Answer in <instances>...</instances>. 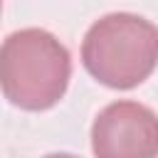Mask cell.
<instances>
[{
    "label": "cell",
    "mask_w": 158,
    "mask_h": 158,
    "mask_svg": "<svg viewBox=\"0 0 158 158\" xmlns=\"http://www.w3.org/2000/svg\"><path fill=\"white\" fill-rule=\"evenodd\" d=\"M72 57L47 30L25 27L5 37L0 49V79L5 99L25 111L52 109L67 91Z\"/></svg>",
    "instance_id": "cell-1"
},
{
    "label": "cell",
    "mask_w": 158,
    "mask_h": 158,
    "mask_svg": "<svg viewBox=\"0 0 158 158\" xmlns=\"http://www.w3.org/2000/svg\"><path fill=\"white\" fill-rule=\"evenodd\" d=\"M81 62L104 86L133 89L158 64V27L133 12L104 15L84 35Z\"/></svg>",
    "instance_id": "cell-2"
},
{
    "label": "cell",
    "mask_w": 158,
    "mask_h": 158,
    "mask_svg": "<svg viewBox=\"0 0 158 158\" xmlns=\"http://www.w3.org/2000/svg\"><path fill=\"white\" fill-rule=\"evenodd\" d=\"M96 158H158V114L138 101H114L91 123Z\"/></svg>",
    "instance_id": "cell-3"
},
{
    "label": "cell",
    "mask_w": 158,
    "mask_h": 158,
    "mask_svg": "<svg viewBox=\"0 0 158 158\" xmlns=\"http://www.w3.org/2000/svg\"><path fill=\"white\" fill-rule=\"evenodd\" d=\"M44 158H77V156H72V153H49Z\"/></svg>",
    "instance_id": "cell-4"
}]
</instances>
